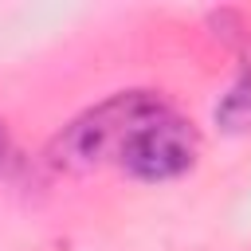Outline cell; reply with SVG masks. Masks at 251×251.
Listing matches in <instances>:
<instances>
[{"instance_id": "cell-3", "label": "cell", "mask_w": 251, "mask_h": 251, "mask_svg": "<svg viewBox=\"0 0 251 251\" xmlns=\"http://www.w3.org/2000/svg\"><path fill=\"white\" fill-rule=\"evenodd\" d=\"M0 153H4V133H0Z\"/></svg>"}, {"instance_id": "cell-2", "label": "cell", "mask_w": 251, "mask_h": 251, "mask_svg": "<svg viewBox=\"0 0 251 251\" xmlns=\"http://www.w3.org/2000/svg\"><path fill=\"white\" fill-rule=\"evenodd\" d=\"M216 118H220L227 129H239V126H247V122H251V71H243V75H239V82H235V86L227 90V98L220 102Z\"/></svg>"}, {"instance_id": "cell-1", "label": "cell", "mask_w": 251, "mask_h": 251, "mask_svg": "<svg viewBox=\"0 0 251 251\" xmlns=\"http://www.w3.org/2000/svg\"><path fill=\"white\" fill-rule=\"evenodd\" d=\"M59 169L114 161L137 180H173L196 161V133L149 90H126L75 118L51 145Z\"/></svg>"}]
</instances>
